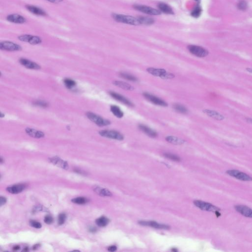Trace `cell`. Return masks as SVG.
Returning a JSON list of instances; mask_svg holds the SVG:
<instances>
[{"instance_id": "obj_1", "label": "cell", "mask_w": 252, "mask_h": 252, "mask_svg": "<svg viewBox=\"0 0 252 252\" xmlns=\"http://www.w3.org/2000/svg\"><path fill=\"white\" fill-rule=\"evenodd\" d=\"M113 19L120 23H125L127 24L132 25H138L140 24L139 20L134 17L126 15L113 14L112 15Z\"/></svg>"}, {"instance_id": "obj_2", "label": "cell", "mask_w": 252, "mask_h": 252, "mask_svg": "<svg viewBox=\"0 0 252 252\" xmlns=\"http://www.w3.org/2000/svg\"><path fill=\"white\" fill-rule=\"evenodd\" d=\"M86 116L91 121L100 127L108 126L110 124V122L108 120L103 119L100 116L91 112H87Z\"/></svg>"}, {"instance_id": "obj_3", "label": "cell", "mask_w": 252, "mask_h": 252, "mask_svg": "<svg viewBox=\"0 0 252 252\" xmlns=\"http://www.w3.org/2000/svg\"><path fill=\"white\" fill-rule=\"evenodd\" d=\"M99 134L105 138L117 140H123L124 138L123 134L119 132L114 130H103L100 131Z\"/></svg>"}, {"instance_id": "obj_4", "label": "cell", "mask_w": 252, "mask_h": 252, "mask_svg": "<svg viewBox=\"0 0 252 252\" xmlns=\"http://www.w3.org/2000/svg\"><path fill=\"white\" fill-rule=\"evenodd\" d=\"M188 48L191 54L198 57H205L208 55V51L201 46L191 45L188 46Z\"/></svg>"}, {"instance_id": "obj_5", "label": "cell", "mask_w": 252, "mask_h": 252, "mask_svg": "<svg viewBox=\"0 0 252 252\" xmlns=\"http://www.w3.org/2000/svg\"><path fill=\"white\" fill-rule=\"evenodd\" d=\"M193 203L197 207L204 211L216 212L217 211L220 210L219 208L213 205L211 203L206 202L201 200H195L193 201Z\"/></svg>"}, {"instance_id": "obj_6", "label": "cell", "mask_w": 252, "mask_h": 252, "mask_svg": "<svg viewBox=\"0 0 252 252\" xmlns=\"http://www.w3.org/2000/svg\"><path fill=\"white\" fill-rule=\"evenodd\" d=\"M227 174L235 178L243 181H251L252 177L244 172H241L237 170H229L227 171Z\"/></svg>"}, {"instance_id": "obj_7", "label": "cell", "mask_w": 252, "mask_h": 252, "mask_svg": "<svg viewBox=\"0 0 252 252\" xmlns=\"http://www.w3.org/2000/svg\"><path fill=\"white\" fill-rule=\"evenodd\" d=\"M143 96L146 100L154 105L164 107H167L168 105L167 103L165 101H164V100L151 94L144 93H143Z\"/></svg>"}, {"instance_id": "obj_8", "label": "cell", "mask_w": 252, "mask_h": 252, "mask_svg": "<svg viewBox=\"0 0 252 252\" xmlns=\"http://www.w3.org/2000/svg\"><path fill=\"white\" fill-rule=\"evenodd\" d=\"M134 8L135 9L138 10V11H140L147 14L151 15H158L161 14L160 10L146 6L136 5L134 6Z\"/></svg>"}, {"instance_id": "obj_9", "label": "cell", "mask_w": 252, "mask_h": 252, "mask_svg": "<svg viewBox=\"0 0 252 252\" xmlns=\"http://www.w3.org/2000/svg\"><path fill=\"white\" fill-rule=\"evenodd\" d=\"M0 48L3 50L10 51H19L22 49L19 45L8 41L1 42L0 43Z\"/></svg>"}, {"instance_id": "obj_10", "label": "cell", "mask_w": 252, "mask_h": 252, "mask_svg": "<svg viewBox=\"0 0 252 252\" xmlns=\"http://www.w3.org/2000/svg\"><path fill=\"white\" fill-rule=\"evenodd\" d=\"M138 224L141 226H148L157 229H170V227L168 225L160 224L155 221H140L138 222Z\"/></svg>"}, {"instance_id": "obj_11", "label": "cell", "mask_w": 252, "mask_h": 252, "mask_svg": "<svg viewBox=\"0 0 252 252\" xmlns=\"http://www.w3.org/2000/svg\"><path fill=\"white\" fill-rule=\"evenodd\" d=\"M109 94L113 98H114L115 100H116L118 102H121L123 104L129 107H134V104L129 100L122 95L114 92H110Z\"/></svg>"}, {"instance_id": "obj_12", "label": "cell", "mask_w": 252, "mask_h": 252, "mask_svg": "<svg viewBox=\"0 0 252 252\" xmlns=\"http://www.w3.org/2000/svg\"><path fill=\"white\" fill-rule=\"evenodd\" d=\"M236 210L246 217L252 218V209L245 205H236L235 206Z\"/></svg>"}, {"instance_id": "obj_13", "label": "cell", "mask_w": 252, "mask_h": 252, "mask_svg": "<svg viewBox=\"0 0 252 252\" xmlns=\"http://www.w3.org/2000/svg\"><path fill=\"white\" fill-rule=\"evenodd\" d=\"M7 19L10 22L16 24H23L26 22V19L24 17L18 14L8 15Z\"/></svg>"}, {"instance_id": "obj_14", "label": "cell", "mask_w": 252, "mask_h": 252, "mask_svg": "<svg viewBox=\"0 0 252 252\" xmlns=\"http://www.w3.org/2000/svg\"><path fill=\"white\" fill-rule=\"evenodd\" d=\"M49 160L53 165L57 166L58 167H61L62 169L66 170L69 169V165L67 162L66 161L63 160L62 159H61L60 158L57 157L51 158L49 159Z\"/></svg>"}, {"instance_id": "obj_15", "label": "cell", "mask_w": 252, "mask_h": 252, "mask_svg": "<svg viewBox=\"0 0 252 252\" xmlns=\"http://www.w3.org/2000/svg\"><path fill=\"white\" fill-rule=\"evenodd\" d=\"M138 128L141 131L145 133L147 136L152 138H155L158 136V134L155 131L149 128L144 125H139Z\"/></svg>"}, {"instance_id": "obj_16", "label": "cell", "mask_w": 252, "mask_h": 252, "mask_svg": "<svg viewBox=\"0 0 252 252\" xmlns=\"http://www.w3.org/2000/svg\"><path fill=\"white\" fill-rule=\"evenodd\" d=\"M25 188H26L25 185L20 184H17L8 187L7 188V191L10 193L12 194H17L21 193Z\"/></svg>"}, {"instance_id": "obj_17", "label": "cell", "mask_w": 252, "mask_h": 252, "mask_svg": "<svg viewBox=\"0 0 252 252\" xmlns=\"http://www.w3.org/2000/svg\"><path fill=\"white\" fill-rule=\"evenodd\" d=\"M19 62L23 66H24L28 69H33V70H39L41 69V67L38 64L30 61L27 59L22 58L20 60Z\"/></svg>"}, {"instance_id": "obj_18", "label": "cell", "mask_w": 252, "mask_h": 252, "mask_svg": "<svg viewBox=\"0 0 252 252\" xmlns=\"http://www.w3.org/2000/svg\"><path fill=\"white\" fill-rule=\"evenodd\" d=\"M147 72L151 75L160 77L162 78V76L167 72L165 69H157V68H154V67H149L147 69Z\"/></svg>"}, {"instance_id": "obj_19", "label": "cell", "mask_w": 252, "mask_h": 252, "mask_svg": "<svg viewBox=\"0 0 252 252\" xmlns=\"http://www.w3.org/2000/svg\"><path fill=\"white\" fill-rule=\"evenodd\" d=\"M26 132L28 135H29L30 136L33 138H43L44 136V134L43 132L38 131L31 128H27L26 129Z\"/></svg>"}, {"instance_id": "obj_20", "label": "cell", "mask_w": 252, "mask_h": 252, "mask_svg": "<svg viewBox=\"0 0 252 252\" xmlns=\"http://www.w3.org/2000/svg\"><path fill=\"white\" fill-rule=\"evenodd\" d=\"M26 8L28 11H29L30 12H31L34 14L37 15H41V16H45L46 15V12H44L43 10L39 8H38V7L34 6L27 5L26 6Z\"/></svg>"}, {"instance_id": "obj_21", "label": "cell", "mask_w": 252, "mask_h": 252, "mask_svg": "<svg viewBox=\"0 0 252 252\" xmlns=\"http://www.w3.org/2000/svg\"><path fill=\"white\" fill-rule=\"evenodd\" d=\"M93 190L95 193H96L98 195H100V196L110 197L112 196V193L107 189L96 186L94 187Z\"/></svg>"}, {"instance_id": "obj_22", "label": "cell", "mask_w": 252, "mask_h": 252, "mask_svg": "<svg viewBox=\"0 0 252 252\" xmlns=\"http://www.w3.org/2000/svg\"><path fill=\"white\" fill-rule=\"evenodd\" d=\"M204 112L209 116L214 118L215 119L217 120H223V119H224V117L223 115L218 112H215L214 110L205 109L204 110Z\"/></svg>"}, {"instance_id": "obj_23", "label": "cell", "mask_w": 252, "mask_h": 252, "mask_svg": "<svg viewBox=\"0 0 252 252\" xmlns=\"http://www.w3.org/2000/svg\"><path fill=\"white\" fill-rule=\"evenodd\" d=\"M158 8L160 12H162L165 14H173L174 11L171 8L169 5L165 3H160L158 5Z\"/></svg>"}, {"instance_id": "obj_24", "label": "cell", "mask_w": 252, "mask_h": 252, "mask_svg": "<svg viewBox=\"0 0 252 252\" xmlns=\"http://www.w3.org/2000/svg\"><path fill=\"white\" fill-rule=\"evenodd\" d=\"M165 140L167 141L168 143L173 144H176V145H181L184 144L185 142V140H184L183 139L175 137L174 136H167L165 138Z\"/></svg>"}, {"instance_id": "obj_25", "label": "cell", "mask_w": 252, "mask_h": 252, "mask_svg": "<svg viewBox=\"0 0 252 252\" xmlns=\"http://www.w3.org/2000/svg\"><path fill=\"white\" fill-rule=\"evenodd\" d=\"M113 83L115 85H116L117 86H118L121 88L123 89L124 90L131 91V90H134V88L129 84L127 83L126 82H123V81H115L114 82H113Z\"/></svg>"}, {"instance_id": "obj_26", "label": "cell", "mask_w": 252, "mask_h": 252, "mask_svg": "<svg viewBox=\"0 0 252 252\" xmlns=\"http://www.w3.org/2000/svg\"><path fill=\"white\" fill-rule=\"evenodd\" d=\"M110 110L112 113H113V115L117 118H121L123 117L124 116V113L122 111L120 107L115 105H112L110 107Z\"/></svg>"}, {"instance_id": "obj_27", "label": "cell", "mask_w": 252, "mask_h": 252, "mask_svg": "<svg viewBox=\"0 0 252 252\" xmlns=\"http://www.w3.org/2000/svg\"><path fill=\"white\" fill-rule=\"evenodd\" d=\"M109 223V220L105 216H102L96 220V224L100 227H105V226H107Z\"/></svg>"}, {"instance_id": "obj_28", "label": "cell", "mask_w": 252, "mask_h": 252, "mask_svg": "<svg viewBox=\"0 0 252 252\" xmlns=\"http://www.w3.org/2000/svg\"><path fill=\"white\" fill-rule=\"evenodd\" d=\"M119 76L122 78L132 82H136L138 81V78L136 76L126 72H120Z\"/></svg>"}, {"instance_id": "obj_29", "label": "cell", "mask_w": 252, "mask_h": 252, "mask_svg": "<svg viewBox=\"0 0 252 252\" xmlns=\"http://www.w3.org/2000/svg\"><path fill=\"white\" fill-rule=\"evenodd\" d=\"M173 107H174V109L178 113H181V114H186L188 112V109H187V108L183 105L176 103L174 105Z\"/></svg>"}, {"instance_id": "obj_30", "label": "cell", "mask_w": 252, "mask_h": 252, "mask_svg": "<svg viewBox=\"0 0 252 252\" xmlns=\"http://www.w3.org/2000/svg\"><path fill=\"white\" fill-rule=\"evenodd\" d=\"M140 24L151 25L154 23V20L148 17H139L138 18Z\"/></svg>"}, {"instance_id": "obj_31", "label": "cell", "mask_w": 252, "mask_h": 252, "mask_svg": "<svg viewBox=\"0 0 252 252\" xmlns=\"http://www.w3.org/2000/svg\"><path fill=\"white\" fill-rule=\"evenodd\" d=\"M88 200L84 197H78L76 198H73L72 200V202L77 204H84L87 203Z\"/></svg>"}, {"instance_id": "obj_32", "label": "cell", "mask_w": 252, "mask_h": 252, "mask_svg": "<svg viewBox=\"0 0 252 252\" xmlns=\"http://www.w3.org/2000/svg\"><path fill=\"white\" fill-rule=\"evenodd\" d=\"M164 156L165 158H167V159L171 160H174V161H175V162H180V160H181L180 157H179L178 156H177V155H175L174 154L169 153H164Z\"/></svg>"}, {"instance_id": "obj_33", "label": "cell", "mask_w": 252, "mask_h": 252, "mask_svg": "<svg viewBox=\"0 0 252 252\" xmlns=\"http://www.w3.org/2000/svg\"><path fill=\"white\" fill-rule=\"evenodd\" d=\"M201 13V8L198 6H197L191 12V15L192 17L195 18H198L200 17Z\"/></svg>"}, {"instance_id": "obj_34", "label": "cell", "mask_w": 252, "mask_h": 252, "mask_svg": "<svg viewBox=\"0 0 252 252\" xmlns=\"http://www.w3.org/2000/svg\"><path fill=\"white\" fill-rule=\"evenodd\" d=\"M64 82L66 87L69 89L72 88L76 84L75 81L70 79H65L64 80Z\"/></svg>"}, {"instance_id": "obj_35", "label": "cell", "mask_w": 252, "mask_h": 252, "mask_svg": "<svg viewBox=\"0 0 252 252\" xmlns=\"http://www.w3.org/2000/svg\"><path fill=\"white\" fill-rule=\"evenodd\" d=\"M33 36L29 35V34H24V35H21V36H18V39L21 41L29 43Z\"/></svg>"}, {"instance_id": "obj_36", "label": "cell", "mask_w": 252, "mask_h": 252, "mask_svg": "<svg viewBox=\"0 0 252 252\" xmlns=\"http://www.w3.org/2000/svg\"><path fill=\"white\" fill-rule=\"evenodd\" d=\"M66 215L64 213H61L59 215L58 218V223L59 225H62L64 224L65 222V220H66Z\"/></svg>"}, {"instance_id": "obj_37", "label": "cell", "mask_w": 252, "mask_h": 252, "mask_svg": "<svg viewBox=\"0 0 252 252\" xmlns=\"http://www.w3.org/2000/svg\"><path fill=\"white\" fill-rule=\"evenodd\" d=\"M30 225L33 227V228H35V229H41V223L39 222H37V221H34V220H31V221H30Z\"/></svg>"}, {"instance_id": "obj_38", "label": "cell", "mask_w": 252, "mask_h": 252, "mask_svg": "<svg viewBox=\"0 0 252 252\" xmlns=\"http://www.w3.org/2000/svg\"><path fill=\"white\" fill-rule=\"evenodd\" d=\"M238 8L241 10H245L247 8V3L244 1H241L238 3Z\"/></svg>"}, {"instance_id": "obj_39", "label": "cell", "mask_w": 252, "mask_h": 252, "mask_svg": "<svg viewBox=\"0 0 252 252\" xmlns=\"http://www.w3.org/2000/svg\"><path fill=\"white\" fill-rule=\"evenodd\" d=\"M44 221L46 224H51L53 222V218L50 215H47L45 217L44 219Z\"/></svg>"}, {"instance_id": "obj_40", "label": "cell", "mask_w": 252, "mask_h": 252, "mask_svg": "<svg viewBox=\"0 0 252 252\" xmlns=\"http://www.w3.org/2000/svg\"><path fill=\"white\" fill-rule=\"evenodd\" d=\"M34 104L39 107H45L48 106V103L46 102H44L43 101H38L35 102Z\"/></svg>"}, {"instance_id": "obj_41", "label": "cell", "mask_w": 252, "mask_h": 252, "mask_svg": "<svg viewBox=\"0 0 252 252\" xmlns=\"http://www.w3.org/2000/svg\"><path fill=\"white\" fill-rule=\"evenodd\" d=\"M7 202V199L5 198V197L3 196H1L0 198V204L1 206H2L3 205L5 204V203Z\"/></svg>"}, {"instance_id": "obj_42", "label": "cell", "mask_w": 252, "mask_h": 252, "mask_svg": "<svg viewBox=\"0 0 252 252\" xmlns=\"http://www.w3.org/2000/svg\"><path fill=\"white\" fill-rule=\"evenodd\" d=\"M117 250V247L116 246L112 245L108 248V251L109 252H115Z\"/></svg>"}, {"instance_id": "obj_43", "label": "cell", "mask_w": 252, "mask_h": 252, "mask_svg": "<svg viewBox=\"0 0 252 252\" xmlns=\"http://www.w3.org/2000/svg\"><path fill=\"white\" fill-rule=\"evenodd\" d=\"M46 1L51 2V3H60V2L63 1V0H46Z\"/></svg>"}, {"instance_id": "obj_44", "label": "cell", "mask_w": 252, "mask_h": 252, "mask_svg": "<svg viewBox=\"0 0 252 252\" xmlns=\"http://www.w3.org/2000/svg\"><path fill=\"white\" fill-rule=\"evenodd\" d=\"M97 231V229L96 228H94V227H92V228H90L89 229V231L91 232V233H96Z\"/></svg>"}, {"instance_id": "obj_45", "label": "cell", "mask_w": 252, "mask_h": 252, "mask_svg": "<svg viewBox=\"0 0 252 252\" xmlns=\"http://www.w3.org/2000/svg\"><path fill=\"white\" fill-rule=\"evenodd\" d=\"M13 250L14 251H17L20 249V247L19 246H15L13 247Z\"/></svg>"}, {"instance_id": "obj_46", "label": "cell", "mask_w": 252, "mask_h": 252, "mask_svg": "<svg viewBox=\"0 0 252 252\" xmlns=\"http://www.w3.org/2000/svg\"><path fill=\"white\" fill-rule=\"evenodd\" d=\"M39 244H36V245H34V247H33V249H34V250H36V249H37L39 247Z\"/></svg>"}, {"instance_id": "obj_47", "label": "cell", "mask_w": 252, "mask_h": 252, "mask_svg": "<svg viewBox=\"0 0 252 252\" xmlns=\"http://www.w3.org/2000/svg\"><path fill=\"white\" fill-rule=\"evenodd\" d=\"M247 121L248 122H249V123L252 124V119H251V118H248Z\"/></svg>"}, {"instance_id": "obj_48", "label": "cell", "mask_w": 252, "mask_h": 252, "mask_svg": "<svg viewBox=\"0 0 252 252\" xmlns=\"http://www.w3.org/2000/svg\"><path fill=\"white\" fill-rule=\"evenodd\" d=\"M247 70L248 72H251V73H252V69L248 68V69H247Z\"/></svg>"}, {"instance_id": "obj_49", "label": "cell", "mask_w": 252, "mask_h": 252, "mask_svg": "<svg viewBox=\"0 0 252 252\" xmlns=\"http://www.w3.org/2000/svg\"><path fill=\"white\" fill-rule=\"evenodd\" d=\"M172 251H174V252H177L178 250H177V249H175V248H173V249L171 250Z\"/></svg>"}, {"instance_id": "obj_50", "label": "cell", "mask_w": 252, "mask_h": 252, "mask_svg": "<svg viewBox=\"0 0 252 252\" xmlns=\"http://www.w3.org/2000/svg\"><path fill=\"white\" fill-rule=\"evenodd\" d=\"M0 162H1V164H2V163L3 162V160L2 157L1 158V160H0Z\"/></svg>"}]
</instances>
